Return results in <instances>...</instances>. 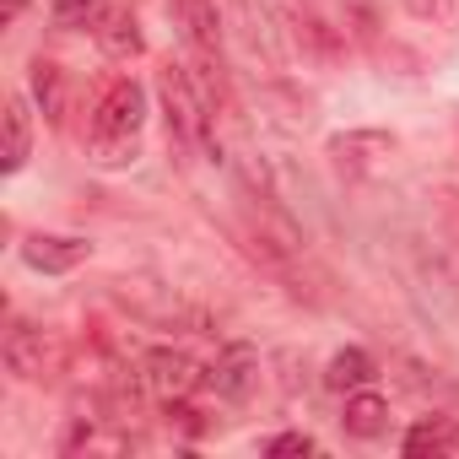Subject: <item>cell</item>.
I'll return each mask as SVG.
<instances>
[{
	"label": "cell",
	"mask_w": 459,
	"mask_h": 459,
	"mask_svg": "<svg viewBox=\"0 0 459 459\" xmlns=\"http://www.w3.org/2000/svg\"><path fill=\"white\" fill-rule=\"evenodd\" d=\"M141 125H146V92L135 76H114L92 108V125H87V152L92 162L103 168H119L135 157L141 146Z\"/></svg>",
	"instance_id": "cell-1"
},
{
	"label": "cell",
	"mask_w": 459,
	"mask_h": 459,
	"mask_svg": "<svg viewBox=\"0 0 459 459\" xmlns=\"http://www.w3.org/2000/svg\"><path fill=\"white\" fill-rule=\"evenodd\" d=\"M0 357H6V373L22 384H49L65 373V341L33 319H12L6 341H0Z\"/></svg>",
	"instance_id": "cell-2"
},
{
	"label": "cell",
	"mask_w": 459,
	"mask_h": 459,
	"mask_svg": "<svg viewBox=\"0 0 459 459\" xmlns=\"http://www.w3.org/2000/svg\"><path fill=\"white\" fill-rule=\"evenodd\" d=\"M157 92H162V108H168V135L178 146H211V114H205V98L195 92V76L168 60L157 71Z\"/></svg>",
	"instance_id": "cell-3"
},
{
	"label": "cell",
	"mask_w": 459,
	"mask_h": 459,
	"mask_svg": "<svg viewBox=\"0 0 459 459\" xmlns=\"http://www.w3.org/2000/svg\"><path fill=\"white\" fill-rule=\"evenodd\" d=\"M173 12L184 22V44H189L195 65L205 71V82L221 87V22H216V0H173Z\"/></svg>",
	"instance_id": "cell-4"
},
{
	"label": "cell",
	"mask_w": 459,
	"mask_h": 459,
	"mask_svg": "<svg viewBox=\"0 0 459 459\" xmlns=\"http://www.w3.org/2000/svg\"><path fill=\"white\" fill-rule=\"evenodd\" d=\"M394 157V135L384 130H346L330 141V168L341 178H378Z\"/></svg>",
	"instance_id": "cell-5"
},
{
	"label": "cell",
	"mask_w": 459,
	"mask_h": 459,
	"mask_svg": "<svg viewBox=\"0 0 459 459\" xmlns=\"http://www.w3.org/2000/svg\"><path fill=\"white\" fill-rule=\"evenodd\" d=\"M141 384H146L157 400H189V394L205 384V373H200V362H195L189 351L157 346V351L141 357Z\"/></svg>",
	"instance_id": "cell-6"
},
{
	"label": "cell",
	"mask_w": 459,
	"mask_h": 459,
	"mask_svg": "<svg viewBox=\"0 0 459 459\" xmlns=\"http://www.w3.org/2000/svg\"><path fill=\"white\" fill-rule=\"evenodd\" d=\"M205 384H211L221 400L244 405V400L255 394V384H260V351H255L249 341H227V346L216 351V368L205 373Z\"/></svg>",
	"instance_id": "cell-7"
},
{
	"label": "cell",
	"mask_w": 459,
	"mask_h": 459,
	"mask_svg": "<svg viewBox=\"0 0 459 459\" xmlns=\"http://www.w3.org/2000/svg\"><path fill=\"white\" fill-rule=\"evenodd\" d=\"M87 255H92V244H87V238H65V233H33V238L22 244V260H28L33 271H44V276H65V271H76Z\"/></svg>",
	"instance_id": "cell-8"
},
{
	"label": "cell",
	"mask_w": 459,
	"mask_h": 459,
	"mask_svg": "<svg viewBox=\"0 0 459 459\" xmlns=\"http://www.w3.org/2000/svg\"><path fill=\"white\" fill-rule=\"evenodd\" d=\"M98 49L108 55V60H135L141 49H146V39H141V22L125 12V6H114V12H103L98 17Z\"/></svg>",
	"instance_id": "cell-9"
},
{
	"label": "cell",
	"mask_w": 459,
	"mask_h": 459,
	"mask_svg": "<svg viewBox=\"0 0 459 459\" xmlns=\"http://www.w3.org/2000/svg\"><path fill=\"white\" fill-rule=\"evenodd\" d=\"M341 421H346L351 437H384V432H389V400L373 394V389H351Z\"/></svg>",
	"instance_id": "cell-10"
},
{
	"label": "cell",
	"mask_w": 459,
	"mask_h": 459,
	"mask_svg": "<svg viewBox=\"0 0 459 459\" xmlns=\"http://www.w3.org/2000/svg\"><path fill=\"white\" fill-rule=\"evenodd\" d=\"M28 152H33V114H28V98L22 92H12L6 98V173H17L22 162H28Z\"/></svg>",
	"instance_id": "cell-11"
},
{
	"label": "cell",
	"mask_w": 459,
	"mask_h": 459,
	"mask_svg": "<svg viewBox=\"0 0 459 459\" xmlns=\"http://www.w3.org/2000/svg\"><path fill=\"white\" fill-rule=\"evenodd\" d=\"M405 454L421 459V454H459V421L448 416H427L405 432Z\"/></svg>",
	"instance_id": "cell-12"
},
{
	"label": "cell",
	"mask_w": 459,
	"mask_h": 459,
	"mask_svg": "<svg viewBox=\"0 0 459 459\" xmlns=\"http://www.w3.org/2000/svg\"><path fill=\"white\" fill-rule=\"evenodd\" d=\"M373 378H378V362H373L368 351H357V346L335 351L330 368H325V384H330V389H346V394H351V389H368Z\"/></svg>",
	"instance_id": "cell-13"
},
{
	"label": "cell",
	"mask_w": 459,
	"mask_h": 459,
	"mask_svg": "<svg viewBox=\"0 0 459 459\" xmlns=\"http://www.w3.org/2000/svg\"><path fill=\"white\" fill-rule=\"evenodd\" d=\"M103 12H108L103 0H55V22L60 28H98Z\"/></svg>",
	"instance_id": "cell-14"
},
{
	"label": "cell",
	"mask_w": 459,
	"mask_h": 459,
	"mask_svg": "<svg viewBox=\"0 0 459 459\" xmlns=\"http://www.w3.org/2000/svg\"><path fill=\"white\" fill-rule=\"evenodd\" d=\"M33 92H39L44 114H49V119H60V65H49V60H33Z\"/></svg>",
	"instance_id": "cell-15"
},
{
	"label": "cell",
	"mask_w": 459,
	"mask_h": 459,
	"mask_svg": "<svg viewBox=\"0 0 459 459\" xmlns=\"http://www.w3.org/2000/svg\"><path fill=\"white\" fill-rule=\"evenodd\" d=\"M346 12H351L357 39H362V44H373V39H378V6H373V0H346Z\"/></svg>",
	"instance_id": "cell-16"
},
{
	"label": "cell",
	"mask_w": 459,
	"mask_h": 459,
	"mask_svg": "<svg viewBox=\"0 0 459 459\" xmlns=\"http://www.w3.org/2000/svg\"><path fill=\"white\" fill-rule=\"evenodd\" d=\"M265 454H276V459H281V454H314V437H308V432H281V437L265 443Z\"/></svg>",
	"instance_id": "cell-17"
},
{
	"label": "cell",
	"mask_w": 459,
	"mask_h": 459,
	"mask_svg": "<svg viewBox=\"0 0 459 459\" xmlns=\"http://www.w3.org/2000/svg\"><path fill=\"white\" fill-rule=\"evenodd\" d=\"M22 6H28V0H6V12H0V22H6V28H12V22L22 17Z\"/></svg>",
	"instance_id": "cell-18"
}]
</instances>
